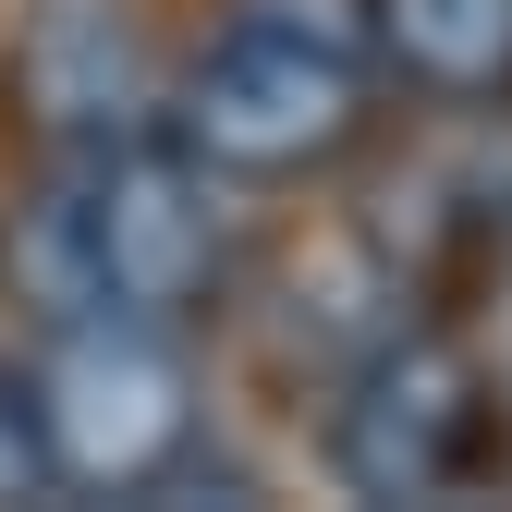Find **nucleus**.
<instances>
[{"instance_id":"obj_5","label":"nucleus","mask_w":512,"mask_h":512,"mask_svg":"<svg viewBox=\"0 0 512 512\" xmlns=\"http://www.w3.org/2000/svg\"><path fill=\"white\" fill-rule=\"evenodd\" d=\"M354 37L378 74H403L439 110L512 98V0H354Z\"/></svg>"},{"instance_id":"obj_7","label":"nucleus","mask_w":512,"mask_h":512,"mask_svg":"<svg viewBox=\"0 0 512 512\" xmlns=\"http://www.w3.org/2000/svg\"><path fill=\"white\" fill-rule=\"evenodd\" d=\"M500 354H512V281H500Z\"/></svg>"},{"instance_id":"obj_6","label":"nucleus","mask_w":512,"mask_h":512,"mask_svg":"<svg viewBox=\"0 0 512 512\" xmlns=\"http://www.w3.org/2000/svg\"><path fill=\"white\" fill-rule=\"evenodd\" d=\"M49 488V452H37V403H25V378L0 366V500H25Z\"/></svg>"},{"instance_id":"obj_4","label":"nucleus","mask_w":512,"mask_h":512,"mask_svg":"<svg viewBox=\"0 0 512 512\" xmlns=\"http://www.w3.org/2000/svg\"><path fill=\"white\" fill-rule=\"evenodd\" d=\"M13 86H25V110H37L49 159H86V147H122V135H159V86H147L135 37H122L110 13H86V0L37 13Z\"/></svg>"},{"instance_id":"obj_1","label":"nucleus","mask_w":512,"mask_h":512,"mask_svg":"<svg viewBox=\"0 0 512 512\" xmlns=\"http://www.w3.org/2000/svg\"><path fill=\"white\" fill-rule=\"evenodd\" d=\"M159 135L220 183H305L366 135V37L342 13L244 0L159 98Z\"/></svg>"},{"instance_id":"obj_3","label":"nucleus","mask_w":512,"mask_h":512,"mask_svg":"<svg viewBox=\"0 0 512 512\" xmlns=\"http://www.w3.org/2000/svg\"><path fill=\"white\" fill-rule=\"evenodd\" d=\"M488 366L439 330H378L366 366L342 378V415H330V476L354 500H452L488 464Z\"/></svg>"},{"instance_id":"obj_2","label":"nucleus","mask_w":512,"mask_h":512,"mask_svg":"<svg viewBox=\"0 0 512 512\" xmlns=\"http://www.w3.org/2000/svg\"><path fill=\"white\" fill-rule=\"evenodd\" d=\"M25 403H37L49 488H159L183 464V439H196V366H183L171 317L61 305Z\"/></svg>"}]
</instances>
